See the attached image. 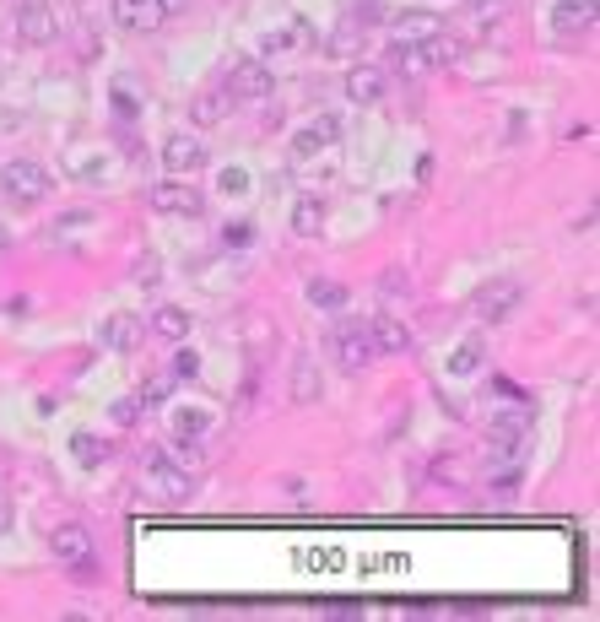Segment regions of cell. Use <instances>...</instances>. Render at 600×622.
I'll use <instances>...</instances> for the list:
<instances>
[{
  "label": "cell",
  "instance_id": "cell-20",
  "mask_svg": "<svg viewBox=\"0 0 600 622\" xmlns=\"http://www.w3.org/2000/svg\"><path fill=\"white\" fill-rule=\"evenodd\" d=\"M152 336H163V341H184V336H190V314L173 309V303H163V309L152 314Z\"/></svg>",
  "mask_w": 600,
  "mask_h": 622
},
{
  "label": "cell",
  "instance_id": "cell-2",
  "mask_svg": "<svg viewBox=\"0 0 600 622\" xmlns=\"http://www.w3.org/2000/svg\"><path fill=\"white\" fill-rule=\"evenodd\" d=\"M146 466H141V476H146V487H152L157 498H168V504H184V498L195 493V476H190V466H179V460H168L163 449H146Z\"/></svg>",
  "mask_w": 600,
  "mask_h": 622
},
{
  "label": "cell",
  "instance_id": "cell-29",
  "mask_svg": "<svg viewBox=\"0 0 600 622\" xmlns=\"http://www.w3.org/2000/svg\"><path fill=\"white\" fill-rule=\"evenodd\" d=\"M222 195H244L249 190V174H244V168H222Z\"/></svg>",
  "mask_w": 600,
  "mask_h": 622
},
{
  "label": "cell",
  "instance_id": "cell-11",
  "mask_svg": "<svg viewBox=\"0 0 600 622\" xmlns=\"http://www.w3.org/2000/svg\"><path fill=\"white\" fill-rule=\"evenodd\" d=\"M114 22L125 33H157L163 28V6L157 0H114Z\"/></svg>",
  "mask_w": 600,
  "mask_h": 622
},
{
  "label": "cell",
  "instance_id": "cell-22",
  "mask_svg": "<svg viewBox=\"0 0 600 622\" xmlns=\"http://www.w3.org/2000/svg\"><path fill=\"white\" fill-rule=\"evenodd\" d=\"M71 455L92 471V466H103V460L114 455V444H109V439H98V433H76V439H71Z\"/></svg>",
  "mask_w": 600,
  "mask_h": 622
},
{
  "label": "cell",
  "instance_id": "cell-35",
  "mask_svg": "<svg viewBox=\"0 0 600 622\" xmlns=\"http://www.w3.org/2000/svg\"><path fill=\"white\" fill-rule=\"evenodd\" d=\"M0 493H6V471H0Z\"/></svg>",
  "mask_w": 600,
  "mask_h": 622
},
{
  "label": "cell",
  "instance_id": "cell-7",
  "mask_svg": "<svg viewBox=\"0 0 600 622\" xmlns=\"http://www.w3.org/2000/svg\"><path fill=\"white\" fill-rule=\"evenodd\" d=\"M152 211H163V217H200L206 211V195L195 190V184H184V179H163V184H152Z\"/></svg>",
  "mask_w": 600,
  "mask_h": 622
},
{
  "label": "cell",
  "instance_id": "cell-25",
  "mask_svg": "<svg viewBox=\"0 0 600 622\" xmlns=\"http://www.w3.org/2000/svg\"><path fill=\"white\" fill-rule=\"evenodd\" d=\"M173 385H179V379H173V368H163V374H152V379L136 390V401H141V406H163L168 395H173Z\"/></svg>",
  "mask_w": 600,
  "mask_h": 622
},
{
  "label": "cell",
  "instance_id": "cell-4",
  "mask_svg": "<svg viewBox=\"0 0 600 622\" xmlns=\"http://www.w3.org/2000/svg\"><path fill=\"white\" fill-rule=\"evenodd\" d=\"M330 352H336V363L346 368V374H363V368L373 363V336H368V325H357V320H341L336 330H330Z\"/></svg>",
  "mask_w": 600,
  "mask_h": 622
},
{
  "label": "cell",
  "instance_id": "cell-3",
  "mask_svg": "<svg viewBox=\"0 0 600 622\" xmlns=\"http://www.w3.org/2000/svg\"><path fill=\"white\" fill-rule=\"evenodd\" d=\"M0 190H6L11 201H22V206H38V201H49L55 179H49L44 163H33V157H17V163L0 168Z\"/></svg>",
  "mask_w": 600,
  "mask_h": 622
},
{
  "label": "cell",
  "instance_id": "cell-18",
  "mask_svg": "<svg viewBox=\"0 0 600 622\" xmlns=\"http://www.w3.org/2000/svg\"><path fill=\"white\" fill-rule=\"evenodd\" d=\"M395 38H433L444 33V17H433V11H400V17H390Z\"/></svg>",
  "mask_w": 600,
  "mask_h": 622
},
{
  "label": "cell",
  "instance_id": "cell-34",
  "mask_svg": "<svg viewBox=\"0 0 600 622\" xmlns=\"http://www.w3.org/2000/svg\"><path fill=\"white\" fill-rule=\"evenodd\" d=\"M0 249H11V233H6V222H0Z\"/></svg>",
  "mask_w": 600,
  "mask_h": 622
},
{
  "label": "cell",
  "instance_id": "cell-8",
  "mask_svg": "<svg viewBox=\"0 0 600 622\" xmlns=\"http://www.w3.org/2000/svg\"><path fill=\"white\" fill-rule=\"evenodd\" d=\"M271 87H276V76H271V65H265V60L238 55L228 65V98H265Z\"/></svg>",
  "mask_w": 600,
  "mask_h": 622
},
{
  "label": "cell",
  "instance_id": "cell-19",
  "mask_svg": "<svg viewBox=\"0 0 600 622\" xmlns=\"http://www.w3.org/2000/svg\"><path fill=\"white\" fill-rule=\"evenodd\" d=\"M136 341H141V320H136V314H114V320L103 325V347H109V352H130Z\"/></svg>",
  "mask_w": 600,
  "mask_h": 622
},
{
  "label": "cell",
  "instance_id": "cell-12",
  "mask_svg": "<svg viewBox=\"0 0 600 622\" xmlns=\"http://www.w3.org/2000/svg\"><path fill=\"white\" fill-rule=\"evenodd\" d=\"M552 28H557V38H584L595 28V0H557Z\"/></svg>",
  "mask_w": 600,
  "mask_h": 622
},
{
  "label": "cell",
  "instance_id": "cell-1",
  "mask_svg": "<svg viewBox=\"0 0 600 622\" xmlns=\"http://www.w3.org/2000/svg\"><path fill=\"white\" fill-rule=\"evenodd\" d=\"M460 60V44L455 38H444V33H433V38H395L390 44V71H406V76H433V71H444V65H455Z\"/></svg>",
  "mask_w": 600,
  "mask_h": 622
},
{
  "label": "cell",
  "instance_id": "cell-6",
  "mask_svg": "<svg viewBox=\"0 0 600 622\" xmlns=\"http://www.w3.org/2000/svg\"><path fill=\"white\" fill-rule=\"evenodd\" d=\"M49 552H55L65 568H82V574L98 563V552H92V531H87V525H76V520H65V525L49 531Z\"/></svg>",
  "mask_w": 600,
  "mask_h": 622
},
{
  "label": "cell",
  "instance_id": "cell-27",
  "mask_svg": "<svg viewBox=\"0 0 600 622\" xmlns=\"http://www.w3.org/2000/svg\"><path fill=\"white\" fill-rule=\"evenodd\" d=\"M141 412H146V406L136 401V395H125V401H114V422H119V428H136V422H141Z\"/></svg>",
  "mask_w": 600,
  "mask_h": 622
},
{
  "label": "cell",
  "instance_id": "cell-28",
  "mask_svg": "<svg viewBox=\"0 0 600 622\" xmlns=\"http://www.w3.org/2000/svg\"><path fill=\"white\" fill-rule=\"evenodd\" d=\"M173 379H200V352L184 347L179 357H173Z\"/></svg>",
  "mask_w": 600,
  "mask_h": 622
},
{
  "label": "cell",
  "instance_id": "cell-31",
  "mask_svg": "<svg viewBox=\"0 0 600 622\" xmlns=\"http://www.w3.org/2000/svg\"><path fill=\"white\" fill-rule=\"evenodd\" d=\"M114 109H119V119H136V103H130L125 92H114Z\"/></svg>",
  "mask_w": 600,
  "mask_h": 622
},
{
  "label": "cell",
  "instance_id": "cell-33",
  "mask_svg": "<svg viewBox=\"0 0 600 622\" xmlns=\"http://www.w3.org/2000/svg\"><path fill=\"white\" fill-rule=\"evenodd\" d=\"M11 525V504H6V493H0V531Z\"/></svg>",
  "mask_w": 600,
  "mask_h": 622
},
{
  "label": "cell",
  "instance_id": "cell-21",
  "mask_svg": "<svg viewBox=\"0 0 600 622\" xmlns=\"http://www.w3.org/2000/svg\"><path fill=\"white\" fill-rule=\"evenodd\" d=\"M476 368H482V341L476 336H465L455 352H449V379H471Z\"/></svg>",
  "mask_w": 600,
  "mask_h": 622
},
{
  "label": "cell",
  "instance_id": "cell-17",
  "mask_svg": "<svg viewBox=\"0 0 600 622\" xmlns=\"http://www.w3.org/2000/svg\"><path fill=\"white\" fill-rule=\"evenodd\" d=\"M325 217H330V206L319 201V195L309 190V195H298L292 201V233H303V238H314L319 228H325Z\"/></svg>",
  "mask_w": 600,
  "mask_h": 622
},
{
  "label": "cell",
  "instance_id": "cell-5",
  "mask_svg": "<svg viewBox=\"0 0 600 622\" xmlns=\"http://www.w3.org/2000/svg\"><path fill=\"white\" fill-rule=\"evenodd\" d=\"M519 298H525V287H519L514 276H492V282H482V287H476L471 309H476V320L498 325V320H509V314L519 309Z\"/></svg>",
  "mask_w": 600,
  "mask_h": 622
},
{
  "label": "cell",
  "instance_id": "cell-16",
  "mask_svg": "<svg viewBox=\"0 0 600 622\" xmlns=\"http://www.w3.org/2000/svg\"><path fill=\"white\" fill-rule=\"evenodd\" d=\"M368 336H373V352H411V330L390 320V314H379V320H368Z\"/></svg>",
  "mask_w": 600,
  "mask_h": 622
},
{
  "label": "cell",
  "instance_id": "cell-23",
  "mask_svg": "<svg viewBox=\"0 0 600 622\" xmlns=\"http://www.w3.org/2000/svg\"><path fill=\"white\" fill-rule=\"evenodd\" d=\"M206 428H211V412H200V406L173 412V439H206Z\"/></svg>",
  "mask_w": 600,
  "mask_h": 622
},
{
  "label": "cell",
  "instance_id": "cell-26",
  "mask_svg": "<svg viewBox=\"0 0 600 622\" xmlns=\"http://www.w3.org/2000/svg\"><path fill=\"white\" fill-rule=\"evenodd\" d=\"M346 298H352V293H346L341 282H309V303H314V309H346Z\"/></svg>",
  "mask_w": 600,
  "mask_h": 622
},
{
  "label": "cell",
  "instance_id": "cell-15",
  "mask_svg": "<svg viewBox=\"0 0 600 622\" xmlns=\"http://www.w3.org/2000/svg\"><path fill=\"white\" fill-rule=\"evenodd\" d=\"M346 98L352 103H379L384 98V71L379 65H352V71H346Z\"/></svg>",
  "mask_w": 600,
  "mask_h": 622
},
{
  "label": "cell",
  "instance_id": "cell-30",
  "mask_svg": "<svg viewBox=\"0 0 600 622\" xmlns=\"http://www.w3.org/2000/svg\"><path fill=\"white\" fill-rule=\"evenodd\" d=\"M249 238H255V228H249V222H238V228H228V233H222V244H228V249H244Z\"/></svg>",
  "mask_w": 600,
  "mask_h": 622
},
{
  "label": "cell",
  "instance_id": "cell-9",
  "mask_svg": "<svg viewBox=\"0 0 600 622\" xmlns=\"http://www.w3.org/2000/svg\"><path fill=\"white\" fill-rule=\"evenodd\" d=\"M163 168L173 179H190L206 168V147H200V136H190V130H173V136L163 141Z\"/></svg>",
  "mask_w": 600,
  "mask_h": 622
},
{
  "label": "cell",
  "instance_id": "cell-13",
  "mask_svg": "<svg viewBox=\"0 0 600 622\" xmlns=\"http://www.w3.org/2000/svg\"><path fill=\"white\" fill-rule=\"evenodd\" d=\"M233 109V98H228V87H206V92H195V103H190V125L200 130H211V125H222Z\"/></svg>",
  "mask_w": 600,
  "mask_h": 622
},
{
  "label": "cell",
  "instance_id": "cell-24",
  "mask_svg": "<svg viewBox=\"0 0 600 622\" xmlns=\"http://www.w3.org/2000/svg\"><path fill=\"white\" fill-rule=\"evenodd\" d=\"M292 401H319V379H314V357H298L292 363Z\"/></svg>",
  "mask_w": 600,
  "mask_h": 622
},
{
  "label": "cell",
  "instance_id": "cell-32",
  "mask_svg": "<svg viewBox=\"0 0 600 622\" xmlns=\"http://www.w3.org/2000/svg\"><path fill=\"white\" fill-rule=\"evenodd\" d=\"M163 6V17H173V11H190V0H157Z\"/></svg>",
  "mask_w": 600,
  "mask_h": 622
},
{
  "label": "cell",
  "instance_id": "cell-14",
  "mask_svg": "<svg viewBox=\"0 0 600 622\" xmlns=\"http://www.w3.org/2000/svg\"><path fill=\"white\" fill-rule=\"evenodd\" d=\"M336 136H341V125H336V119H330V114H319V119H314V125H309V130H303V136H298V141H292V157H298V163H309V157H314V152H325V147H336Z\"/></svg>",
  "mask_w": 600,
  "mask_h": 622
},
{
  "label": "cell",
  "instance_id": "cell-10",
  "mask_svg": "<svg viewBox=\"0 0 600 622\" xmlns=\"http://www.w3.org/2000/svg\"><path fill=\"white\" fill-rule=\"evenodd\" d=\"M55 33H60V22H55V11H49V0H22L17 6V38L22 44L44 49V44H55Z\"/></svg>",
  "mask_w": 600,
  "mask_h": 622
}]
</instances>
